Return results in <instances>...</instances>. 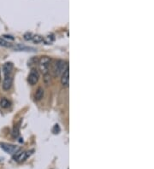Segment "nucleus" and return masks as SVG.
Returning <instances> with one entry per match:
<instances>
[{"label": "nucleus", "instance_id": "obj_1", "mask_svg": "<svg viewBox=\"0 0 154 169\" xmlns=\"http://www.w3.org/2000/svg\"><path fill=\"white\" fill-rule=\"evenodd\" d=\"M68 63L64 60H58L56 61L54 65H53V69H52V73L55 77H58L64 72V70L67 69Z\"/></svg>", "mask_w": 154, "mask_h": 169}, {"label": "nucleus", "instance_id": "obj_2", "mask_svg": "<svg viewBox=\"0 0 154 169\" xmlns=\"http://www.w3.org/2000/svg\"><path fill=\"white\" fill-rule=\"evenodd\" d=\"M50 64H51V58L49 56H42L38 61V68L39 71L43 75L49 74L50 69Z\"/></svg>", "mask_w": 154, "mask_h": 169}, {"label": "nucleus", "instance_id": "obj_3", "mask_svg": "<svg viewBox=\"0 0 154 169\" xmlns=\"http://www.w3.org/2000/svg\"><path fill=\"white\" fill-rule=\"evenodd\" d=\"M38 80H39V73H38V69L36 68H33L31 69L28 77H27V82L29 83V85L31 86H34L38 83Z\"/></svg>", "mask_w": 154, "mask_h": 169}, {"label": "nucleus", "instance_id": "obj_4", "mask_svg": "<svg viewBox=\"0 0 154 169\" xmlns=\"http://www.w3.org/2000/svg\"><path fill=\"white\" fill-rule=\"evenodd\" d=\"M31 154H30V152H28V151H22V150H18V151H16L15 154H14V156H13V159H14V161H16V162H23V161H25L26 159L27 158V157L29 156Z\"/></svg>", "mask_w": 154, "mask_h": 169}, {"label": "nucleus", "instance_id": "obj_5", "mask_svg": "<svg viewBox=\"0 0 154 169\" xmlns=\"http://www.w3.org/2000/svg\"><path fill=\"white\" fill-rule=\"evenodd\" d=\"M4 80H3V85H2V87L4 91H9L13 85V76L11 74L10 75H4Z\"/></svg>", "mask_w": 154, "mask_h": 169}, {"label": "nucleus", "instance_id": "obj_6", "mask_svg": "<svg viewBox=\"0 0 154 169\" xmlns=\"http://www.w3.org/2000/svg\"><path fill=\"white\" fill-rule=\"evenodd\" d=\"M1 148L4 150L8 154H15L16 151L19 150V148L16 145H13V144H1Z\"/></svg>", "mask_w": 154, "mask_h": 169}, {"label": "nucleus", "instance_id": "obj_7", "mask_svg": "<svg viewBox=\"0 0 154 169\" xmlns=\"http://www.w3.org/2000/svg\"><path fill=\"white\" fill-rule=\"evenodd\" d=\"M61 83L63 86H68L70 83V69L67 67V69L64 70V72L61 75Z\"/></svg>", "mask_w": 154, "mask_h": 169}, {"label": "nucleus", "instance_id": "obj_8", "mask_svg": "<svg viewBox=\"0 0 154 169\" xmlns=\"http://www.w3.org/2000/svg\"><path fill=\"white\" fill-rule=\"evenodd\" d=\"M13 67H14V66H13V63H4V64L3 65V67H2V71H3V74H4V75H10V74H11Z\"/></svg>", "mask_w": 154, "mask_h": 169}, {"label": "nucleus", "instance_id": "obj_9", "mask_svg": "<svg viewBox=\"0 0 154 169\" xmlns=\"http://www.w3.org/2000/svg\"><path fill=\"white\" fill-rule=\"evenodd\" d=\"M44 95H45V91L42 87H38L35 93H34V100L35 101H40L43 97H44Z\"/></svg>", "mask_w": 154, "mask_h": 169}, {"label": "nucleus", "instance_id": "obj_10", "mask_svg": "<svg viewBox=\"0 0 154 169\" xmlns=\"http://www.w3.org/2000/svg\"><path fill=\"white\" fill-rule=\"evenodd\" d=\"M0 107H1L2 108L6 109V108L10 107V102L8 100L7 98L4 97V98H2V99L0 100Z\"/></svg>", "mask_w": 154, "mask_h": 169}, {"label": "nucleus", "instance_id": "obj_11", "mask_svg": "<svg viewBox=\"0 0 154 169\" xmlns=\"http://www.w3.org/2000/svg\"><path fill=\"white\" fill-rule=\"evenodd\" d=\"M12 48L15 50H17V51H21V50H34L33 48H28L27 46H24V45H21V44H16V45H13Z\"/></svg>", "mask_w": 154, "mask_h": 169}, {"label": "nucleus", "instance_id": "obj_12", "mask_svg": "<svg viewBox=\"0 0 154 169\" xmlns=\"http://www.w3.org/2000/svg\"><path fill=\"white\" fill-rule=\"evenodd\" d=\"M0 46H3V47H7V48H12L13 45L10 44V42L6 41L4 38H0Z\"/></svg>", "mask_w": 154, "mask_h": 169}, {"label": "nucleus", "instance_id": "obj_13", "mask_svg": "<svg viewBox=\"0 0 154 169\" xmlns=\"http://www.w3.org/2000/svg\"><path fill=\"white\" fill-rule=\"evenodd\" d=\"M32 40L34 43H40L44 40V38L40 36V35H33Z\"/></svg>", "mask_w": 154, "mask_h": 169}, {"label": "nucleus", "instance_id": "obj_14", "mask_svg": "<svg viewBox=\"0 0 154 169\" xmlns=\"http://www.w3.org/2000/svg\"><path fill=\"white\" fill-rule=\"evenodd\" d=\"M53 39H54V38L52 37V36H47V37L44 38V40H43V41H45L46 44H51V42L53 41Z\"/></svg>", "mask_w": 154, "mask_h": 169}, {"label": "nucleus", "instance_id": "obj_15", "mask_svg": "<svg viewBox=\"0 0 154 169\" xmlns=\"http://www.w3.org/2000/svg\"><path fill=\"white\" fill-rule=\"evenodd\" d=\"M33 35L32 33H29V32H27L26 34H24V39H26V40H32L33 38Z\"/></svg>", "mask_w": 154, "mask_h": 169}, {"label": "nucleus", "instance_id": "obj_16", "mask_svg": "<svg viewBox=\"0 0 154 169\" xmlns=\"http://www.w3.org/2000/svg\"><path fill=\"white\" fill-rule=\"evenodd\" d=\"M44 76H45V78H44L45 83L46 85H48L50 83V81H51V77H49V75H45Z\"/></svg>", "mask_w": 154, "mask_h": 169}]
</instances>
